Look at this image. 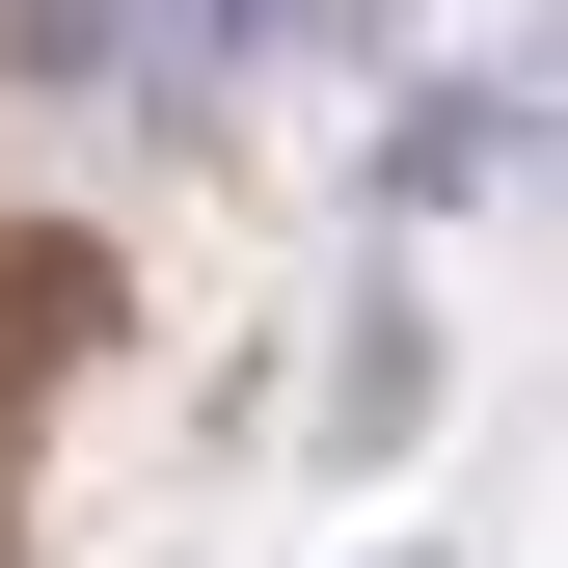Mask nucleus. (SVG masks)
Segmentation results:
<instances>
[{
    "label": "nucleus",
    "instance_id": "obj_2",
    "mask_svg": "<svg viewBox=\"0 0 568 568\" xmlns=\"http://www.w3.org/2000/svg\"><path fill=\"white\" fill-rule=\"evenodd\" d=\"M190 54H217V82H271V54H352V0H190Z\"/></svg>",
    "mask_w": 568,
    "mask_h": 568
},
{
    "label": "nucleus",
    "instance_id": "obj_3",
    "mask_svg": "<svg viewBox=\"0 0 568 568\" xmlns=\"http://www.w3.org/2000/svg\"><path fill=\"white\" fill-rule=\"evenodd\" d=\"M0 82H109V0H0Z\"/></svg>",
    "mask_w": 568,
    "mask_h": 568
},
{
    "label": "nucleus",
    "instance_id": "obj_1",
    "mask_svg": "<svg viewBox=\"0 0 568 568\" xmlns=\"http://www.w3.org/2000/svg\"><path fill=\"white\" fill-rule=\"evenodd\" d=\"M379 190H406V217H487V190H541V82H406Z\"/></svg>",
    "mask_w": 568,
    "mask_h": 568
}]
</instances>
